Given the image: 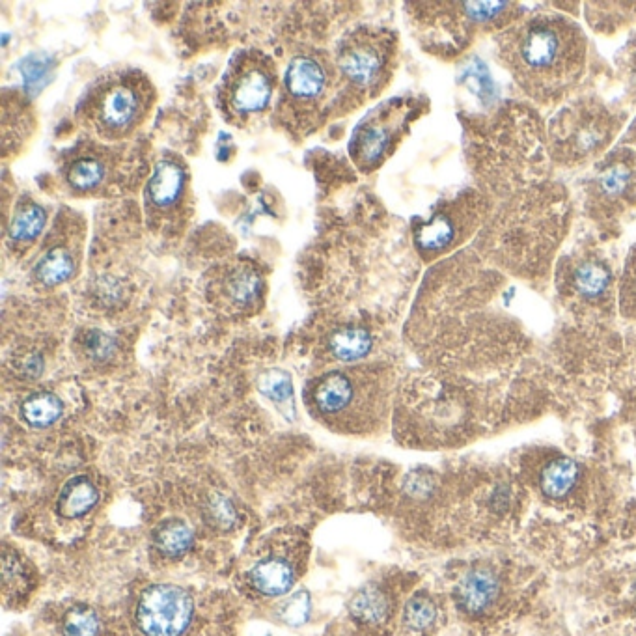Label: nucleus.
<instances>
[{"mask_svg": "<svg viewBox=\"0 0 636 636\" xmlns=\"http://www.w3.org/2000/svg\"><path fill=\"white\" fill-rule=\"evenodd\" d=\"M500 60L528 96L556 101L584 73L586 38L562 15H536L506 30L500 38Z\"/></svg>", "mask_w": 636, "mask_h": 636, "instance_id": "nucleus-1", "label": "nucleus"}, {"mask_svg": "<svg viewBox=\"0 0 636 636\" xmlns=\"http://www.w3.org/2000/svg\"><path fill=\"white\" fill-rule=\"evenodd\" d=\"M392 374L381 364L334 368L306 383L310 416L336 433L364 435L387 415Z\"/></svg>", "mask_w": 636, "mask_h": 636, "instance_id": "nucleus-2", "label": "nucleus"}, {"mask_svg": "<svg viewBox=\"0 0 636 636\" xmlns=\"http://www.w3.org/2000/svg\"><path fill=\"white\" fill-rule=\"evenodd\" d=\"M157 103L152 79L137 68L112 70L88 86L77 118L97 140L120 144L148 122Z\"/></svg>", "mask_w": 636, "mask_h": 636, "instance_id": "nucleus-3", "label": "nucleus"}, {"mask_svg": "<svg viewBox=\"0 0 636 636\" xmlns=\"http://www.w3.org/2000/svg\"><path fill=\"white\" fill-rule=\"evenodd\" d=\"M346 101L334 58L310 51L295 55L280 84L277 116L282 125L305 137L327 124L332 116H346Z\"/></svg>", "mask_w": 636, "mask_h": 636, "instance_id": "nucleus-4", "label": "nucleus"}, {"mask_svg": "<svg viewBox=\"0 0 636 636\" xmlns=\"http://www.w3.org/2000/svg\"><path fill=\"white\" fill-rule=\"evenodd\" d=\"M332 58L349 114L387 88L398 62V36L388 28H355L340 40Z\"/></svg>", "mask_w": 636, "mask_h": 636, "instance_id": "nucleus-5", "label": "nucleus"}, {"mask_svg": "<svg viewBox=\"0 0 636 636\" xmlns=\"http://www.w3.org/2000/svg\"><path fill=\"white\" fill-rule=\"evenodd\" d=\"M277 62L260 49H243L222 75L217 105L230 125L247 127L271 109L278 90Z\"/></svg>", "mask_w": 636, "mask_h": 636, "instance_id": "nucleus-6", "label": "nucleus"}, {"mask_svg": "<svg viewBox=\"0 0 636 636\" xmlns=\"http://www.w3.org/2000/svg\"><path fill=\"white\" fill-rule=\"evenodd\" d=\"M420 112V101L394 97L362 118L349 140V157L362 174H372L385 165L398 148L409 124Z\"/></svg>", "mask_w": 636, "mask_h": 636, "instance_id": "nucleus-7", "label": "nucleus"}, {"mask_svg": "<svg viewBox=\"0 0 636 636\" xmlns=\"http://www.w3.org/2000/svg\"><path fill=\"white\" fill-rule=\"evenodd\" d=\"M146 221L155 234H176L191 213V176L178 155L155 161L144 187Z\"/></svg>", "mask_w": 636, "mask_h": 636, "instance_id": "nucleus-8", "label": "nucleus"}, {"mask_svg": "<svg viewBox=\"0 0 636 636\" xmlns=\"http://www.w3.org/2000/svg\"><path fill=\"white\" fill-rule=\"evenodd\" d=\"M62 178L75 196H99L125 187L131 178L125 152L112 144L90 142L64 161Z\"/></svg>", "mask_w": 636, "mask_h": 636, "instance_id": "nucleus-9", "label": "nucleus"}, {"mask_svg": "<svg viewBox=\"0 0 636 636\" xmlns=\"http://www.w3.org/2000/svg\"><path fill=\"white\" fill-rule=\"evenodd\" d=\"M551 129L556 152L569 161H581L599 152L614 133L609 112L594 103H584L564 112Z\"/></svg>", "mask_w": 636, "mask_h": 636, "instance_id": "nucleus-10", "label": "nucleus"}, {"mask_svg": "<svg viewBox=\"0 0 636 636\" xmlns=\"http://www.w3.org/2000/svg\"><path fill=\"white\" fill-rule=\"evenodd\" d=\"M194 601L174 584H153L140 595L135 620L144 636H181L193 622Z\"/></svg>", "mask_w": 636, "mask_h": 636, "instance_id": "nucleus-11", "label": "nucleus"}, {"mask_svg": "<svg viewBox=\"0 0 636 636\" xmlns=\"http://www.w3.org/2000/svg\"><path fill=\"white\" fill-rule=\"evenodd\" d=\"M83 226L71 215L70 221H56L53 236L47 239L32 277L42 288H56L73 278L81 262Z\"/></svg>", "mask_w": 636, "mask_h": 636, "instance_id": "nucleus-12", "label": "nucleus"}, {"mask_svg": "<svg viewBox=\"0 0 636 636\" xmlns=\"http://www.w3.org/2000/svg\"><path fill=\"white\" fill-rule=\"evenodd\" d=\"M635 193L636 161L631 153L618 152L597 168L590 187V202L601 215L614 217L633 204Z\"/></svg>", "mask_w": 636, "mask_h": 636, "instance_id": "nucleus-13", "label": "nucleus"}, {"mask_svg": "<svg viewBox=\"0 0 636 636\" xmlns=\"http://www.w3.org/2000/svg\"><path fill=\"white\" fill-rule=\"evenodd\" d=\"M265 280L260 269L247 260L222 263L209 278V295L226 310L247 312L262 301Z\"/></svg>", "mask_w": 636, "mask_h": 636, "instance_id": "nucleus-14", "label": "nucleus"}, {"mask_svg": "<svg viewBox=\"0 0 636 636\" xmlns=\"http://www.w3.org/2000/svg\"><path fill=\"white\" fill-rule=\"evenodd\" d=\"M463 211L456 206L439 209L428 221L420 222L415 228L416 250L422 258H437L450 247H454L459 236H463Z\"/></svg>", "mask_w": 636, "mask_h": 636, "instance_id": "nucleus-15", "label": "nucleus"}, {"mask_svg": "<svg viewBox=\"0 0 636 636\" xmlns=\"http://www.w3.org/2000/svg\"><path fill=\"white\" fill-rule=\"evenodd\" d=\"M500 595L498 577L489 569L469 571L456 586L457 607L469 616H482L493 609Z\"/></svg>", "mask_w": 636, "mask_h": 636, "instance_id": "nucleus-16", "label": "nucleus"}, {"mask_svg": "<svg viewBox=\"0 0 636 636\" xmlns=\"http://www.w3.org/2000/svg\"><path fill=\"white\" fill-rule=\"evenodd\" d=\"M45 224H47V211L38 202L30 198L19 200L6 232L8 245L14 250L32 247L42 236Z\"/></svg>", "mask_w": 636, "mask_h": 636, "instance_id": "nucleus-17", "label": "nucleus"}, {"mask_svg": "<svg viewBox=\"0 0 636 636\" xmlns=\"http://www.w3.org/2000/svg\"><path fill=\"white\" fill-rule=\"evenodd\" d=\"M249 581L258 594L278 597L290 592L295 582V569L286 558L271 556L250 569Z\"/></svg>", "mask_w": 636, "mask_h": 636, "instance_id": "nucleus-18", "label": "nucleus"}, {"mask_svg": "<svg viewBox=\"0 0 636 636\" xmlns=\"http://www.w3.org/2000/svg\"><path fill=\"white\" fill-rule=\"evenodd\" d=\"M99 491L88 478H73L62 487L58 498V512L62 517L77 519L96 508Z\"/></svg>", "mask_w": 636, "mask_h": 636, "instance_id": "nucleus-19", "label": "nucleus"}, {"mask_svg": "<svg viewBox=\"0 0 636 636\" xmlns=\"http://www.w3.org/2000/svg\"><path fill=\"white\" fill-rule=\"evenodd\" d=\"M374 346L372 334L366 329L347 325L329 336V353L340 362H355L364 359Z\"/></svg>", "mask_w": 636, "mask_h": 636, "instance_id": "nucleus-20", "label": "nucleus"}, {"mask_svg": "<svg viewBox=\"0 0 636 636\" xmlns=\"http://www.w3.org/2000/svg\"><path fill=\"white\" fill-rule=\"evenodd\" d=\"M64 403L53 392H34L21 405V416L32 428H49L62 416Z\"/></svg>", "mask_w": 636, "mask_h": 636, "instance_id": "nucleus-21", "label": "nucleus"}, {"mask_svg": "<svg viewBox=\"0 0 636 636\" xmlns=\"http://www.w3.org/2000/svg\"><path fill=\"white\" fill-rule=\"evenodd\" d=\"M579 476L581 467L573 459H554L553 463H549L545 471L541 472V489L547 497H566L573 485L577 484Z\"/></svg>", "mask_w": 636, "mask_h": 636, "instance_id": "nucleus-22", "label": "nucleus"}, {"mask_svg": "<svg viewBox=\"0 0 636 636\" xmlns=\"http://www.w3.org/2000/svg\"><path fill=\"white\" fill-rule=\"evenodd\" d=\"M153 541L159 553L165 554L168 558H178L191 549L193 532L183 521L174 519V521H166L165 525L155 530Z\"/></svg>", "mask_w": 636, "mask_h": 636, "instance_id": "nucleus-23", "label": "nucleus"}, {"mask_svg": "<svg viewBox=\"0 0 636 636\" xmlns=\"http://www.w3.org/2000/svg\"><path fill=\"white\" fill-rule=\"evenodd\" d=\"M573 284L575 290L581 293L586 299H595L603 295L610 284L609 267L597 260H584L577 265L573 273Z\"/></svg>", "mask_w": 636, "mask_h": 636, "instance_id": "nucleus-24", "label": "nucleus"}, {"mask_svg": "<svg viewBox=\"0 0 636 636\" xmlns=\"http://www.w3.org/2000/svg\"><path fill=\"white\" fill-rule=\"evenodd\" d=\"M351 612L360 622L379 623L387 618L390 603L387 595L379 592L377 588H366L353 599Z\"/></svg>", "mask_w": 636, "mask_h": 636, "instance_id": "nucleus-25", "label": "nucleus"}, {"mask_svg": "<svg viewBox=\"0 0 636 636\" xmlns=\"http://www.w3.org/2000/svg\"><path fill=\"white\" fill-rule=\"evenodd\" d=\"M437 618V605L424 594L415 595L403 610V623L413 633H426L437 623Z\"/></svg>", "mask_w": 636, "mask_h": 636, "instance_id": "nucleus-26", "label": "nucleus"}, {"mask_svg": "<svg viewBox=\"0 0 636 636\" xmlns=\"http://www.w3.org/2000/svg\"><path fill=\"white\" fill-rule=\"evenodd\" d=\"M258 388L265 398L288 407L293 413V385L291 377L282 370H269L258 379Z\"/></svg>", "mask_w": 636, "mask_h": 636, "instance_id": "nucleus-27", "label": "nucleus"}, {"mask_svg": "<svg viewBox=\"0 0 636 636\" xmlns=\"http://www.w3.org/2000/svg\"><path fill=\"white\" fill-rule=\"evenodd\" d=\"M101 629V622L94 610L86 607H77L70 610L62 623V635L64 636H97Z\"/></svg>", "mask_w": 636, "mask_h": 636, "instance_id": "nucleus-28", "label": "nucleus"}, {"mask_svg": "<svg viewBox=\"0 0 636 636\" xmlns=\"http://www.w3.org/2000/svg\"><path fill=\"white\" fill-rule=\"evenodd\" d=\"M310 614V595L306 592L295 594L282 607V620L290 625H303Z\"/></svg>", "mask_w": 636, "mask_h": 636, "instance_id": "nucleus-29", "label": "nucleus"}, {"mask_svg": "<svg viewBox=\"0 0 636 636\" xmlns=\"http://www.w3.org/2000/svg\"><path fill=\"white\" fill-rule=\"evenodd\" d=\"M209 515L219 526H230L236 519L232 504L226 498L217 497L209 504Z\"/></svg>", "mask_w": 636, "mask_h": 636, "instance_id": "nucleus-30", "label": "nucleus"}]
</instances>
